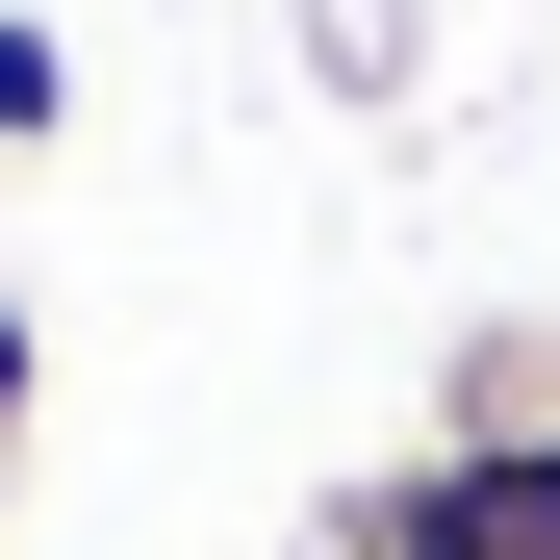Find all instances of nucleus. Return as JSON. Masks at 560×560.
I'll return each mask as SVG.
<instances>
[{
  "label": "nucleus",
  "instance_id": "obj_1",
  "mask_svg": "<svg viewBox=\"0 0 560 560\" xmlns=\"http://www.w3.org/2000/svg\"><path fill=\"white\" fill-rule=\"evenodd\" d=\"M331 560H560V433H433L331 510Z\"/></svg>",
  "mask_w": 560,
  "mask_h": 560
},
{
  "label": "nucleus",
  "instance_id": "obj_3",
  "mask_svg": "<svg viewBox=\"0 0 560 560\" xmlns=\"http://www.w3.org/2000/svg\"><path fill=\"white\" fill-rule=\"evenodd\" d=\"M51 128H77V51L26 26V0H0V153H51Z\"/></svg>",
  "mask_w": 560,
  "mask_h": 560
},
{
  "label": "nucleus",
  "instance_id": "obj_2",
  "mask_svg": "<svg viewBox=\"0 0 560 560\" xmlns=\"http://www.w3.org/2000/svg\"><path fill=\"white\" fill-rule=\"evenodd\" d=\"M306 77H331V103H408V77H433V0H306Z\"/></svg>",
  "mask_w": 560,
  "mask_h": 560
},
{
  "label": "nucleus",
  "instance_id": "obj_4",
  "mask_svg": "<svg viewBox=\"0 0 560 560\" xmlns=\"http://www.w3.org/2000/svg\"><path fill=\"white\" fill-rule=\"evenodd\" d=\"M26 408H51V331H26V306H0V458H26Z\"/></svg>",
  "mask_w": 560,
  "mask_h": 560
}]
</instances>
